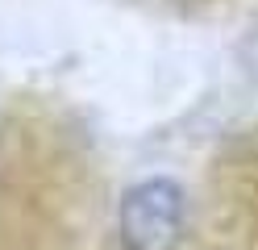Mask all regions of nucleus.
Segmentation results:
<instances>
[{
    "instance_id": "nucleus-1",
    "label": "nucleus",
    "mask_w": 258,
    "mask_h": 250,
    "mask_svg": "<svg viewBox=\"0 0 258 250\" xmlns=\"http://www.w3.org/2000/svg\"><path fill=\"white\" fill-rule=\"evenodd\" d=\"M121 250H183L187 242V192L171 175H146L129 183L117 205Z\"/></svg>"
}]
</instances>
